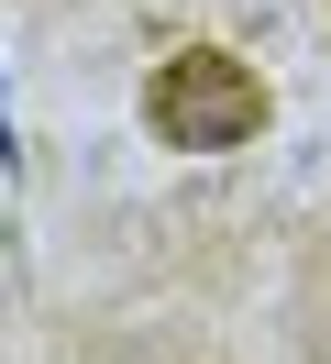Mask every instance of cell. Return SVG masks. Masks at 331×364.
Segmentation results:
<instances>
[{"mask_svg": "<svg viewBox=\"0 0 331 364\" xmlns=\"http://www.w3.org/2000/svg\"><path fill=\"white\" fill-rule=\"evenodd\" d=\"M265 77L243 67V55H221V45H188V55H166L154 67V89H144V122L177 144V155H232V144H254L265 133Z\"/></svg>", "mask_w": 331, "mask_h": 364, "instance_id": "cell-1", "label": "cell"}]
</instances>
